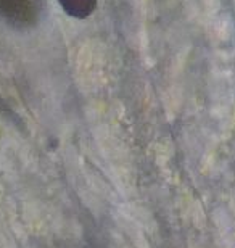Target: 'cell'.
Returning a JSON list of instances; mask_svg holds the SVG:
<instances>
[{
    "mask_svg": "<svg viewBox=\"0 0 235 248\" xmlns=\"http://www.w3.org/2000/svg\"><path fill=\"white\" fill-rule=\"evenodd\" d=\"M39 16V0H0V18L15 26H29Z\"/></svg>",
    "mask_w": 235,
    "mask_h": 248,
    "instance_id": "6da1fadb",
    "label": "cell"
},
{
    "mask_svg": "<svg viewBox=\"0 0 235 248\" xmlns=\"http://www.w3.org/2000/svg\"><path fill=\"white\" fill-rule=\"evenodd\" d=\"M60 2L64 10H68L74 16H86L94 10L95 0H60Z\"/></svg>",
    "mask_w": 235,
    "mask_h": 248,
    "instance_id": "7a4b0ae2",
    "label": "cell"
}]
</instances>
